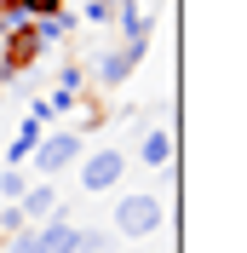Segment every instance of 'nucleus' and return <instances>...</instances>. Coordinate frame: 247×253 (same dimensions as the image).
Returning a JSON list of instances; mask_svg holds the SVG:
<instances>
[{
    "instance_id": "423d86ee",
    "label": "nucleus",
    "mask_w": 247,
    "mask_h": 253,
    "mask_svg": "<svg viewBox=\"0 0 247 253\" xmlns=\"http://www.w3.org/2000/svg\"><path fill=\"white\" fill-rule=\"evenodd\" d=\"M17 213H23L29 224H46L52 213H58V190H52L46 178H41V184H29V190H23V202H17Z\"/></svg>"
},
{
    "instance_id": "f03ea898",
    "label": "nucleus",
    "mask_w": 247,
    "mask_h": 253,
    "mask_svg": "<svg viewBox=\"0 0 247 253\" xmlns=\"http://www.w3.org/2000/svg\"><path fill=\"white\" fill-rule=\"evenodd\" d=\"M161 224H167V207H161V196H144V190H132V196H121V202H115V236L144 242V236H155Z\"/></svg>"
},
{
    "instance_id": "39448f33",
    "label": "nucleus",
    "mask_w": 247,
    "mask_h": 253,
    "mask_svg": "<svg viewBox=\"0 0 247 253\" xmlns=\"http://www.w3.org/2000/svg\"><path fill=\"white\" fill-rule=\"evenodd\" d=\"M138 63H144V52H132V46H115V52H104V58H98L92 81H98V86H121V81L132 75Z\"/></svg>"
},
{
    "instance_id": "20e7f679",
    "label": "nucleus",
    "mask_w": 247,
    "mask_h": 253,
    "mask_svg": "<svg viewBox=\"0 0 247 253\" xmlns=\"http://www.w3.org/2000/svg\"><path fill=\"white\" fill-rule=\"evenodd\" d=\"M126 178V150H92V156L81 161V190L86 196H104Z\"/></svg>"
},
{
    "instance_id": "ddd939ff",
    "label": "nucleus",
    "mask_w": 247,
    "mask_h": 253,
    "mask_svg": "<svg viewBox=\"0 0 247 253\" xmlns=\"http://www.w3.org/2000/svg\"><path fill=\"white\" fill-rule=\"evenodd\" d=\"M109 12H115V0H86V23H109Z\"/></svg>"
},
{
    "instance_id": "6e6552de",
    "label": "nucleus",
    "mask_w": 247,
    "mask_h": 253,
    "mask_svg": "<svg viewBox=\"0 0 247 253\" xmlns=\"http://www.w3.org/2000/svg\"><path fill=\"white\" fill-rule=\"evenodd\" d=\"M138 161H144V167H167V161H172V132H167V126H150V132H144Z\"/></svg>"
},
{
    "instance_id": "f257e3e1",
    "label": "nucleus",
    "mask_w": 247,
    "mask_h": 253,
    "mask_svg": "<svg viewBox=\"0 0 247 253\" xmlns=\"http://www.w3.org/2000/svg\"><path fill=\"white\" fill-rule=\"evenodd\" d=\"M46 52V41H41V29H35L29 17H12L6 29H0V81H12V75H23L35 58Z\"/></svg>"
},
{
    "instance_id": "f8f14e48",
    "label": "nucleus",
    "mask_w": 247,
    "mask_h": 253,
    "mask_svg": "<svg viewBox=\"0 0 247 253\" xmlns=\"http://www.w3.org/2000/svg\"><path fill=\"white\" fill-rule=\"evenodd\" d=\"M81 81H86V69L81 63H63L58 69V92H81Z\"/></svg>"
},
{
    "instance_id": "9b49d317",
    "label": "nucleus",
    "mask_w": 247,
    "mask_h": 253,
    "mask_svg": "<svg viewBox=\"0 0 247 253\" xmlns=\"http://www.w3.org/2000/svg\"><path fill=\"white\" fill-rule=\"evenodd\" d=\"M23 190H29V173L23 167H0V202H23Z\"/></svg>"
},
{
    "instance_id": "1a4fd4ad",
    "label": "nucleus",
    "mask_w": 247,
    "mask_h": 253,
    "mask_svg": "<svg viewBox=\"0 0 247 253\" xmlns=\"http://www.w3.org/2000/svg\"><path fill=\"white\" fill-rule=\"evenodd\" d=\"M109 248H115L109 230H98V224H75V253H109Z\"/></svg>"
},
{
    "instance_id": "9d476101",
    "label": "nucleus",
    "mask_w": 247,
    "mask_h": 253,
    "mask_svg": "<svg viewBox=\"0 0 247 253\" xmlns=\"http://www.w3.org/2000/svg\"><path fill=\"white\" fill-rule=\"evenodd\" d=\"M12 12H23L29 23H41V17H58V12H69V0H12Z\"/></svg>"
},
{
    "instance_id": "7ed1b4c3",
    "label": "nucleus",
    "mask_w": 247,
    "mask_h": 253,
    "mask_svg": "<svg viewBox=\"0 0 247 253\" xmlns=\"http://www.w3.org/2000/svg\"><path fill=\"white\" fill-rule=\"evenodd\" d=\"M81 150H86V138L69 126V132H46V138L35 144L29 161H35V173H41V178H58L63 167H75V161H81Z\"/></svg>"
},
{
    "instance_id": "0eeeda50",
    "label": "nucleus",
    "mask_w": 247,
    "mask_h": 253,
    "mask_svg": "<svg viewBox=\"0 0 247 253\" xmlns=\"http://www.w3.org/2000/svg\"><path fill=\"white\" fill-rule=\"evenodd\" d=\"M41 138H46V132H41V121H35V115H23L12 150H6V167H29V156H35V144H41Z\"/></svg>"
}]
</instances>
